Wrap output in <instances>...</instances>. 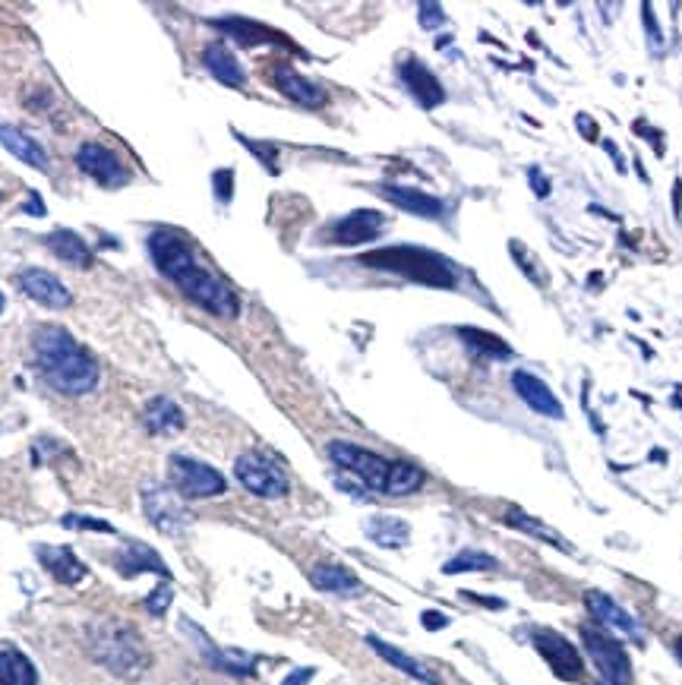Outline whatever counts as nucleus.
Returning <instances> with one entry per match:
<instances>
[{
  "label": "nucleus",
  "instance_id": "obj_32",
  "mask_svg": "<svg viewBox=\"0 0 682 685\" xmlns=\"http://www.w3.org/2000/svg\"><path fill=\"white\" fill-rule=\"evenodd\" d=\"M458 338L465 341V345L474 351V354H484V357H493V360H506L512 357V348L506 345L499 335H490L484 329H471V326H461L458 329Z\"/></svg>",
  "mask_w": 682,
  "mask_h": 685
},
{
  "label": "nucleus",
  "instance_id": "obj_48",
  "mask_svg": "<svg viewBox=\"0 0 682 685\" xmlns=\"http://www.w3.org/2000/svg\"><path fill=\"white\" fill-rule=\"evenodd\" d=\"M673 651H676V657H679V663H682V638L676 641V648H673Z\"/></svg>",
  "mask_w": 682,
  "mask_h": 685
},
{
  "label": "nucleus",
  "instance_id": "obj_2",
  "mask_svg": "<svg viewBox=\"0 0 682 685\" xmlns=\"http://www.w3.org/2000/svg\"><path fill=\"white\" fill-rule=\"evenodd\" d=\"M35 370L48 386L67 398L89 395L98 386V364L79 341L60 326H38L32 335Z\"/></svg>",
  "mask_w": 682,
  "mask_h": 685
},
{
  "label": "nucleus",
  "instance_id": "obj_30",
  "mask_svg": "<svg viewBox=\"0 0 682 685\" xmlns=\"http://www.w3.org/2000/svg\"><path fill=\"white\" fill-rule=\"evenodd\" d=\"M506 521L512 528H518V531H525V534H531V537H537V540H544V543H550V547H556V550H563V553H575V547L572 543L559 534V531H553L550 525H544V521L540 518H531L528 512H521L518 506H512L509 512H506Z\"/></svg>",
  "mask_w": 682,
  "mask_h": 685
},
{
  "label": "nucleus",
  "instance_id": "obj_1",
  "mask_svg": "<svg viewBox=\"0 0 682 685\" xmlns=\"http://www.w3.org/2000/svg\"><path fill=\"white\" fill-rule=\"evenodd\" d=\"M149 256H152L155 269L165 278H171L180 288V294H184L187 300H193L196 307H203L206 313H212L218 319H237L240 300H237L234 288L225 285L218 275H212L206 266H199L193 250L187 247V240L180 234H174L168 228L152 231L149 234Z\"/></svg>",
  "mask_w": 682,
  "mask_h": 685
},
{
  "label": "nucleus",
  "instance_id": "obj_28",
  "mask_svg": "<svg viewBox=\"0 0 682 685\" xmlns=\"http://www.w3.org/2000/svg\"><path fill=\"white\" fill-rule=\"evenodd\" d=\"M310 581H313V588L326 591V594H357L360 591L357 575L348 572L345 566H335V562H319V566H313Z\"/></svg>",
  "mask_w": 682,
  "mask_h": 685
},
{
  "label": "nucleus",
  "instance_id": "obj_22",
  "mask_svg": "<svg viewBox=\"0 0 682 685\" xmlns=\"http://www.w3.org/2000/svg\"><path fill=\"white\" fill-rule=\"evenodd\" d=\"M0 143H4V149L10 155H16L19 161H26V165L35 168V171H48L51 168V158H48L45 146L35 143V139L29 133H23L19 127L0 124Z\"/></svg>",
  "mask_w": 682,
  "mask_h": 685
},
{
  "label": "nucleus",
  "instance_id": "obj_44",
  "mask_svg": "<svg viewBox=\"0 0 682 685\" xmlns=\"http://www.w3.org/2000/svg\"><path fill=\"white\" fill-rule=\"evenodd\" d=\"M313 673H316L313 667H300V670H294V673H291L282 685H310Z\"/></svg>",
  "mask_w": 682,
  "mask_h": 685
},
{
  "label": "nucleus",
  "instance_id": "obj_13",
  "mask_svg": "<svg viewBox=\"0 0 682 685\" xmlns=\"http://www.w3.org/2000/svg\"><path fill=\"white\" fill-rule=\"evenodd\" d=\"M386 228V215L373 212V209H357L345 218H338L335 225L329 228L332 244L338 247H357V244H370Z\"/></svg>",
  "mask_w": 682,
  "mask_h": 685
},
{
  "label": "nucleus",
  "instance_id": "obj_6",
  "mask_svg": "<svg viewBox=\"0 0 682 685\" xmlns=\"http://www.w3.org/2000/svg\"><path fill=\"white\" fill-rule=\"evenodd\" d=\"M234 477L240 480V487L259 499H282L288 496L291 483L288 474L282 471L278 461H272L263 452H244L234 461Z\"/></svg>",
  "mask_w": 682,
  "mask_h": 685
},
{
  "label": "nucleus",
  "instance_id": "obj_43",
  "mask_svg": "<svg viewBox=\"0 0 682 685\" xmlns=\"http://www.w3.org/2000/svg\"><path fill=\"white\" fill-rule=\"evenodd\" d=\"M528 180H531V187L537 190L540 199H547V196H550V180H547L544 174H540V168H531V171H528Z\"/></svg>",
  "mask_w": 682,
  "mask_h": 685
},
{
  "label": "nucleus",
  "instance_id": "obj_18",
  "mask_svg": "<svg viewBox=\"0 0 682 685\" xmlns=\"http://www.w3.org/2000/svg\"><path fill=\"white\" fill-rule=\"evenodd\" d=\"M212 26L218 32H225L231 42L244 45V48H256V45H285L288 38L278 35L275 29L263 26V23H253L247 16H225V19H212Z\"/></svg>",
  "mask_w": 682,
  "mask_h": 685
},
{
  "label": "nucleus",
  "instance_id": "obj_42",
  "mask_svg": "<svg viewBox=\"0 0 682 685\" xmlns=\"http://www.w3.org/2000/svg\"><path fill=\"white\" fill-rule=\"evenodd\" d=\"M420 622H424V629L439 632V629H446V626H449V616H446V613H436V610H427L424 616H420Z\"/></svg>",
  "mask_w": 682,
  "mask_h": 685
},
{
  "label": "nucleus",
  "instance_id": "obj_16",
  "mask_svg": "<svg viewBox=\"0 0 682 685\" xmlns=\"http://www.w3.org/2000/svg\"><path fill=\"white\" fill-rule=\"evenodd\" d=\"M398 79L405 83V89L411 92V98H414L420 108L433 111V108H439V105L446 102L443 83H439V79L424 64H420V60H414V57H408L405 64L398 67Z\"/></svg>",
  "mask_w": 682,
  "mask_h": 685
},
{
  "label": "nucleus",
  "instance_id": "obj_9",
  "mask_svg": "<svg viewBox=\"0 0 682 685\" xmlns=\"http://www.w3.org/2000/svg\"><path fill=\"white\" fill-rule=\"evenodd\" d=\"M143 512L152 521V528L168 537H180L193 521L190 509L180 502V496L162 487V483H146L143 487Z\"/></svg>",
  "mask_w": 682,
  "mask_h": 685
},
{
  "label": "nucleus",
  "instance_id": "obj_23",
  "mask_svg": "<svg viewBox=\"0 0 682 685\" xmlns=\"http://www.w3.org/2000/svg\"><path fill=\"white\" fill-rule=\"evenodd\" d=\"M143 420H146V430L155 436H174L187 427V417H184V411H180V405L165 395H155L149 401L146 411H143Z\"/></svg>",
  "mask_w": 682,
  "mask_h": 685
},
{
  "label": "nucleus",
  "instance_id": "obj_3",
  "mask_svg": "<svg viewBox=\"0 0 682 685\" xmlns=\"http://www.w3.org/2000/svg\"><path fill=\"white\" fill-rule=\"evenodd\" d=\"M86 648L95 663H102L111 676L127 679V682H136L152 663L149 648H146V641L139 638V632L130 626V622H117V619L92 622L86 629Z\"/></svg>",
  "mask_w": 682,
  "mask_h": 685
},
{
  "label": "nucleus",
  "instance_id": "obj_10",
  "mask_svg": "<svg viewBox=\"0 0 682 685\" xmlns=\"http://www.w3.org/2000/svg\"><path fill=\"white\" fill-rule=\"evenodd\" d=\"M531 641H534L537 654L550 663V670H553L559 679H566V682L581 679V673H585V660H581L578 648H575V644H572L566 635H559V632H553V629L537 626V629H531Z\"/></svg>",
  "mask_w": 682,
  "mask_h": 685
},
{
  "label": "nucleus",
  "instance_id": "obj_7",
  "mask_svg": "<svg viewBox=\"0 0 682 685\" xmlns=\"http://www.w3.org/2000/svg\"><path fill=\"white\" fill-rule=\"evenodd\" d=\"M171 487L184 499H212L228 490V480L218 474L206 461H196L190 455H171L168 458Z\"/></svg>",
  "mask_w": 682,
  "mask_h": 685
},
{
  "label": "nucleus",
  "instance_id": "obj_20",
  "mask_svg": "<svg viewBox=\"0 0 682 685\" xmlns=\"http://www.w3.org/2000/svg\"><path fill=\"white\" fill-rule=\"evenodd\" d=\"M379 196L386 199V203L398 206L401 212H411L420 218H439L443 215V199H436L433 193L424 190H411V187H395V184H383L379 187Z\"/></svg>",
  "mask_w": 682,
  "mask_h": 685
},
{
  "label": "nucleus",
  "instance_id": "obj_4",
  "mask_svg": "<svg viewBox=\"0 0 682 685\" xmlns=\"http://www.w3.org/2000/svg\"><path fill=\"white\" fill-rule=\"evenodd\" d=\"M360 263L373 266L379 272H392V275H401V278H411V281H417V285L455 288V266L449 263V259L433 253V250L414 247V244L373 250L367 256H360Z\"/></svg>",
  "mask_w": 682,
  "mask_h": 685
},
{
  "label": "nucleus",
  "instance_id": "obj_37",
  "mask_svg": "<svg viewBox=\"0 0 682 685\" xmlns=\"http://www.w3.org/2000/svg\"><path fill=\"white\" fill-rule=\"evenodd\" d=\"M171 597H174L171 584L162 581V584H158V588L146 597V610H149L152 616H165V610L171 607Z\"/></svg>",
  "mask_w": 682,
  "mask_h": 685
},
{
  "label": "nucleus",
  "instance_id": "obj_39",
  "mask_svg": "<svg viewBox=\"0 0 682 685\" xmlns=\"http://www.w3.org/2000/svg\"><path fill=\"white\" fill-rule=\"evenodd\" d=\"M335 487H338L341 493H348V496L360 499V502H367V499H370V490L364 487V483L354 480V477H351V474H345V471H341V474L335 477Z\"/></svg>",
  "mask_w": 682,
  "mask_h": 685
},
{
  "label": "nucleus",
  "instance_id": "obj_46",
  "mask_svg": "<svg viewBox=\"0 0 682 685\" xmlns=\"http://www.w3.org/2000/svg\"><path fill=\"white\" fill-rule=\"evenodd\" d=\"M26 212H32V215H45V206H42V199H38V193H32Z\"/></svg>",
  "mask_w": 682,
  "mask_h": 685
},
{
  "label": "nucleus",
  "instance_id": "obj_17",
  "mask_svg": "<svg viewBox=\"0 0 682 685\" xmlns=\"http://www.w3.org/2000/svg\"><path fill=\"white\" fill-rule=\"evenodd\" d=\"M19 288H23L35 304L48 310H67L73 304V294L64 288V281L45 269H26L19 272Z\"/></svg>",
  "mask_w": 682,
  "mask_h": 685
},
{
  "label": "nucleus",
  "instance_id": "obj_15",
  "mask_svg": "<svg viewBox=\"0 0 682 685\" xmlns=\"http://www.w3.org/2000/svg\"><path fill=\"white\" fill-rule=\"evenodd\" d=\"M585 603H588V610H591V616H594L597 626L613 629V632L626 635V638H635L638 644L645 641V632H641L638 619H635L632 613H626L623 607H619V603H616L610 594H604V591H588V594H585Z\"/></svg>",
  "mask_w": 682,
  "mask_h": 685
},
{
  "label": "nucleus",
  "instance_id": "obj_19",
  "mask_svg": "<svg viewBox=\"0 0 682 685\" xmlns=\"http://www.w3.org/2000/svg\"><path fill=\"white\" fill-rule=\"evenodd\" d=\"M272 83H275V89L282 92L285 98H291V102L304 105V108H323L326 98H329L316 83H310L307 76H300L297 70H291L285 64L272 70Z\"/></svg>",
  "mask_w": 682,
  "mask_h": 685
},
{
  "label": "nucleus",
  "instance_id": "obj_25",
  "mask_svg": "<svg viewBox=\"0 0 682 685\" xmlns=\"http://www.w3.org/2000/svg\"><path fill=\"white\" fill-rule=\"evenodd\" d=\"M203 67L218 79L222 86H231V89H244L247 86V73L244 67L237 64V57L222 45V42H215L203 51Z\"/></svg>",
  "mask_w": 682,
  "mask_h": 685
},
{
  "label": "nucleus",
  "instance_id": "obj_29",
  "mask_svg": "<svg viewBox=\"0 0 682 685\" xmlns=\"http://www.w3.org/2000/svg\"><path fill=\"white\" fill-rule=\"evenodd\" d=\"M364 531H367V537L376 543V547H383V550H401L408 543V537H411L408 521L392 518V515L370 518L367 525H364Z\"/></svg>",
  "mask_w": 682,
  "mask_h": 685
},
{
  "label": "nucleus",
  "instance_id": "obj_47",
  "mask_svg": "<svg viewBox=\"0 0 682 685\" xmlns=\"http://www.w3.org/2000/svg\"><path fill=\"white\" fill-rule=\"evenodd\" d=\"M673 203H676V215H682V180H676V184H673Z\"/></svg>",
  "mask_w": 682,
  "mask_h": 685
},
{
  "label": "nucleus",
  "instance_id": "obj_36",
  "mask_svg": "<svg viewBox=\"0 0 682 685\" xmlns=\"http://www.w3.org/2000/svg\"><path fill=\"white\" fill-rule=\"evenodd\" d=\"M60 525L64 528H76V531H98V534H114V528L108 521H98V518H83V515H64L60 518Z\"/></svg>",
  "mask_w": 682,
  "mask_h": 685
},
{
  "label": "nucleus",
  "instance_id": "obj_35",
  "mask_svg": "<svg viewBox=\"0 0 682 685\" xmlns=\"http://www.w3.org/2000/svg\"><path fill=\"white\" fill-rule=\"evenodd\" d=\"M237 139H240V143H244L259 161H263L269 174H278V158H275L278 149H275V146H263V143H256V139H247V136H240V133H237Z\"/></svg>",
  "mask_w": 682,
  "mask_h": 685
},
{
  "label": "nucleus",
  "instance_id": "obj_8",
  "mask_svg": "<svg viewBox=\"0 0 682 685\" xmlns=\"http://www.w3.org/2000/svg\"><path fill=\"white\" fill-rule=\"evenodd\" d=\"M329 458L345 474H351L354 480L364 483L370 493H386L392 461H386L383 455H376L370 449H360V446H354V442H329Z\"/></svg>",
  "mask_w": 682,
  "mask_h": 685
},
{
  "label": "nucleus",
  "instance_id": "obj_11",
  "mask_svg": "<svg viewBox=\"0 0 682 685\" xmlns=\"http://www.w3.org/2000/svg\"><path fill=\"white\" fill-rule=\"evenodd\" d=\"M76 165L83 168V174H89L95 184H102L108 190L124 187L127 180H130L127 168L120 165V158L108 146H102V143H83V146H79Z\"/></svg>",
  "mask_w": 682,
  "mask_h": 685
},
{
  "label": "nucleus",
  "instance_id": "obj_21",
  "mask_svg": "<svg viewBox=\"0 0 682 685\" xmlns=\"http://www.w3.org/2000/svg\"><path fill=\"white\" fill-rule=\"evenodd\" d=\"M35 556L51 572V578H57L60 584H79L86 578V566L76 559V553L70 547H48V543H38Z\"/></svg>",
  "mask_w": 682,
  "mask_h": 685
},
{
  "label": "nucleus",
  "instance_id": "obj_40",
  "mask_svg": "<svg viewBox=\"0 0 682 685\" xmlns=\"http://www.w3.org/2000/svg\"><path fill=\"white\" fill-rule=\"evenodd\" d=\"M417 13H420V26H424V29L446 26V13H443V7H439V4H420Z\"/></svg>",
  "mask_w": 682,
  "mask_h": 685
},
{
  "label": "nucleus",
  "instance_id": "obj_5",
  "mask_svg": "<svg viewBox=\"0 0 682 685\" xmlns=\"http://www.w3.org/2000/svg\"><path fill=\"white\" fill-rule=\"evenodd\" d=\"M581 644H585V654L607 685H632V660L619 638H613L597 622H588V626H581Z\"/></svg>",
  "mask_w": 682,
  "mask_h": 685
},
{
  "label": "nucleus",
  "instance_id": "obj_12",
  "mask_svg": "<svg viewBox=\"0 0 682 685\" xmlns=\"http://www.w3.org/2000/svg\"><path fill=\"white\" fill-rule=\"evenodd\" d=\"M184 632L199 644V654H203V660L209 663L212 670H218V673H228V676H253V670H256V660L250 657V654H240V651H222L218 648V644L199 629V626H193L190 619H184Z\"/></svg>",
  "mask_w": 682,
  "mask_h": 685
},
{
  "label": "nucleus",
  "instance_id": "obj_49",
  "mask_svg": "<svg viewBox=\"0 0 682 685\" xmlns=\"http://www.w3.org/2000/svg\"><path fill=\"white\" fill-rule=\"evenodd\" d=\"M0 310H4V294H0Z\"/></svg>",
  "mask_w": 682,
  "mask_h": 685
},
{
  "label": "nucleus",
  "instance_id": "obj_14",
  "mask_svg": "<svg viewBox=\"0 0 682 685\" xmlns=\"http://www.w3.org/2000/svg\"><path fill=\"white\" fill-rule=\"evenodd\" d=\"M512 389L515 395L525 401V405L534 411V414H544L550 420H563L566 417V408H563V401H559L550 386L540 376L528 373V370H515L512 373Z\"/></svg>",
  "mask_w": 682,
  "mask_h": 685
},
{
  "label": "nucleus",
  "instance_id": "obj_45",
  "mask_svg": "<svg viewBox=\"0 0 682 685\" xmlns=\"http://www.w3.org/2000/svg\"><path fill=\"white\" fill-rule=\"evenodd\" d=\"M461 597H468V600H477L480 607H490V610H503L506 607V600H496V597H480V594H471V591H465Z\"/></svg>",
  "mask_w": 682,
  "mask_h": 685
},
{
  "label": "nucleus",
  "instance_id": "obj_34",
  "mask_svg": "<svg viewBox=\"0 0 682 685\" xmlns=\"http://www.w3.org/2000/svg\"><path fill=\"white\" fill-rule=\"evenodd\" d=\"M499 569V562L487 553H480V550H461L458 556H452L443 572L446 575H461V572H493Z\"/></svg>",
  "mask_w": 682,
  "mask_h": 685
},
{
  "label": "nucleus",
  "instance_id": "obj_33",
  "mask_svg": "<svg viewBox=\"0 0 682 685\" xmlns=\"http://www.w3.org/2000/svg\"><path fill=\"white\" fill-rule=\"evenodd\" d=\"M420 487H424V471L408 465V461H392L386 496H408V493H417Z\"/></svg>",
  "mask_w": 682,
  "mask_h": 685
},
{
  "label": "nucleus",
  "instance_id": "obj_41",
  "mask_svg": "<svg viewBox=\"0 0 682 685\" xmlns=\"http://www.w3.org/2000/svg\"><path fill=\"white\" fill-rule=\"evenodd\" d=\"M641 13H645V29H648V38H651V51L657 54V51H660V45H664V35H660V29H657V23H654L651 4L641 7Z\"/></svg>",
  "mask_w": 682,
  "mask_h": 685
},
{
  "label": "nucleus",
  "instance_id": "obj_24",
  "mask_svg": "<svg viewBox=\"0 0 682 685\" xmlns=\"http://www.w3.org/2000/svg\"><path fill=\"white\" fill-rule=\"evenodd\" d=\"M367 644H370V648H373L379 657H383L386 663H392V667L401 670L405 676H411V679H417V682H424V685H443V682H439V676H436L430 667H424V663L414 660L411 654L398 651L395 644H389V641H383V638H376V635H367Z\"/></svg>",
  "mask_w": 682,
  "mask_h": 685
},
{
  "label": "nucleus",
  "instance_id": "obj_38",
  "mask_svg": "<svg viewBox=\"0 0 682 685\" xmlns=\"http://www.w3.org/2000/svg\"><path fill=\"white\" fill-rule=\"evenodd\" d=\"M212 184H215L218 203H231V196H234V171H228V168L215 171L212 174Z\"/></svg>",
  "mask_w": 682,
  "mask_h": 685
},
{
  "label": "nucleus",
  "instance_id": "obj_27",
  "mask_svg": "<svg viewBox=\"0 0 682 685\" xmlns=\"http://www.w3.org/2000/svg\"><path fill=\"white\" fill-rule=\"evenodd\" d=\"M117 569H120V575H127V578H133L139 572H155V575H162L165 581L171 578L162 556H158L152 547H143V543H127V550L117 556Z\"/></svg>",
  "mask_w": 682,
  "mask_h": 685
},
{
  "label": "nucleus",
  "instance_id": "obj_31",
  "mask_svg": "<svg viewBox=\"0 0 682 685\" xmlns=\"http://www.w3.org/2000/svg\"><path fill=\"white\" fill-rule=\"evenodd\" d=\"M0 685H38V673L23 651L16 648L0 651Z\"/></svg>",
  "mask_w": 682,
  "mask_h": 685
},
{
  "label": "nucleus",
  "instance_id": "obj_26",
  "mask_svg": "<svg viewBox=\"0 0 682 685\" xmlns=\"http://www.w3.org/2000/svg\"><path fill=\"white\" fill-rule=\"evenodd\" d=\"M48 250L60 259V263H67L73 269H89L92 266V250L89 244H83V237L67 231V228H57L45 237Z\"/></svg>",
  "mask_w": 682,
  "mask_h": 685
}]
</instances>
